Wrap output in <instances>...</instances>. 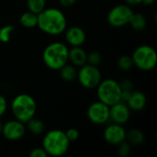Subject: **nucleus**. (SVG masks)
<instances>
[{"label": "nucleus", "mask_w": 157, "mask_h": 157, "mask_svg": "<svg viewBox=\"0 0 157 157\" xmlns=\"http://www.w3.org/2000/svg\"><path fill=\"white\" fill-rule=\"evenodd\" d=\"M119 84L121 88V91H132L133 90V83L132 80L128 78L122 79L121 82H119Z\"/></svg>", "instance_id": "nucleus-27"}, {"label": "nucleus", "mask_w": 157, "mask_h": 157, "mask_svg": "<svg viewBox=\"0 0 157 157\" xmlns=\"http://www.w3.org/2000/svg\"><path fill=\"white\" fill-rule=\"evenodd\" d=\"M101 61H102V56H101L100 52H98L97 51H93V52L87 53L86 63L98 66L101 63Z\"/></svg>", "instance_id": "nucleus-24"}, {"label": "nucleus", "mask_w": 157, "mask_h": 157, "mask_svg": "<svg viewBox=\"0 0 157 157\" xmlns=\"http://www.w3.org/2000/svg\"><path fill=\"white\" fill-rule=\"evenodd\" d=\"M144 0H125L126 4H128L129 6H137L143 3Z\"/></svg>", "instance_id": "nucleus-32"}, {"label": "nucleus", "mask_w": 157, "mask_h": 157, "mask_svg": "<svg viewBox=\"0 0 157 157\" xmlns=\"http://www.w3.org/2000/svg\"><path fill=\"white\" fill-rule=\"evenodd\" d=\"M1 133L8 141L20 140L26 133L25 123L16 119L12 121H8L5 124H3Z\"/></svg>", "instance_id": "nucleus-10"}, {"label": "nucleus", "mask_w": 157, "mask_h": 157, "mask_svg": "<svg viewBox=\"0 0 157 157\" xmlns=\"http://www.w3.org/2000/svg\"><path fill=\"white\" fill-rule=\"evenodd\" d=\"M126 130L122 125L118 123H112L108 125L103 132L105 141L111 145H118L126 140Z\"/></svg>", "instance_id": "nucleus-11"}, {"label": "nucleus", "mask_w": 157, "mask_h": 157, "mask_svg": "<svg viewBox=\"0 0 157 157\" xmlns=\"http://www.w3.org/2000/svg\"><path fill=\"white\" fill-rule=\"evenodd\" d=\"M20 24L27 29H32L37 27L38 24V14H35L31 11L24 12L19 18Z\"/></svg>", "instance_id": "nucleus-16"}, {"label": "nucleus", "mask_w": 157, "mask_h": 157, "mask_svg": "<svg viewBox=\"0 0 157 157\" xmlns=\"http://www.w3.org/2000/svg\"><path fill=\"white\" fill-rule=\"evenodd\" d=\"M76 79L83 87L86 89H94L97 88L101 82L102 75L98 66L86 63L80 66V69L77 71Z\"/></svg>", "instance_id": "nucleus-7"}, {"label": "nucleus", "mask_w": 157, "mask_h": 157, "mask_svg": "<svg viewBox=\"0 0 157 157\" xmlns=\"http://www.w3.org/2000/svg\"><path fill=\"white\" fill-rule=\"evenodd\" d=\"M6 109H7V101L4 96L0 95V118L5 115Z\"/></svg>", "instance_id": "nucleus-29"}, {"label": "nucleus", "mask_w": 157, "mask_h": 157, "mask_svg": "<svg viewBox=\"0 0 157 157\" xmlns=\"http://www.w3.org/2000/svg\"><path fill=\"white\" fill-rule=\"evenodd\" d=\"M11 111L16 120L27 123L35 117L37 111L36 101L29 94H18L11 102Z\"/></svg>", "instance_id": "nucleus-4"}, {"label": "nucleus", "mask_w": 157, "mask_h": 157, "mask_svg": "<svg viewBox=\"0 0 157 157\" xmlns=\"http://www.w3.org/2000/svg\"><path fill=\"white\" fill-rule=\"evenodd\" d=\"M76 0H59V3L63 7H70L75 4Z\"/></svg>", "instance_id": "nucleus-30"}, {"label": "nucleus", "mask_w": 157, "mask_h": 157, "mask_svg": "<svg viewBox=\"0 0 157 157\" xmlns=\"http://www.w3.org/2000/svg\"><path fill=\"white\" fill-rule=\"evenodd\" d=\"M37 27L48 35L58 36L67 29V19L59 8L45 7L38 14Z\"/></svg>", "instance_id": "nucleus-1"}, {"label": "nucleus", "mask_w": 157, "mask_h": 157, "mask_svg": "<svg viewBox=\"0 0 157 157\" xmlns=\"http://www.w3.org/2000/svg\"><path fill=\"white\" fill-rule=\"evenodd\" d=\"M117 65L119 69H121V71H124V72L130 71L133 67V61H132V56H128V55L121 56L117 61Z\"/></svg>", "instance_id": "nucleus-22"}, {"label": "nucleus", "mask_w": 157, "mask_h": 157, "mask_svg": "<svg viewBox=\"0 0 157 157\" xmlns=\"http://www.w3.org/2000/svg\"><path fill=\"white\" fill-rule=\"evenodd\" d=\"M88 120L98 125H103L109 122V106L101 101H96L90 104L86 112Z\"/></svg>", "instance_id": "nucleus-9"}, {"label": "nucleus", "mask_w": 157, "mask_h": 157, "mask_svg": "<svg viewBox=\"0 0 157 157\" xmlns=\"http://www.w3.org/2000/svg\"><path fill=\"white\" fill-rule=\"evenodd\" d=\"M15 30V27L13 25H6L0 29V41L3 43H7L11 36Z\"/></svg>", "instance_id": "nucleus-23"}, {"label": "nucleus", "mask_w": 157, "mask_h": 157, "mask_svg": "<svg viewBox=\"0 0 157 157\" xmlns=\"http://www.w3.org/2000/svg\"><path fill=\"white\" fill-rule=\"evenodd\" d=\"M69 48L61 41H54L47 45L42 52V61L51 70L59 71L68 61Z\"/></svg>", "instance_id": "nucleus-2"}, {"label": "nucleus", "mask_w": 157, "mask_h": 157, "mask_svg": "<svg viewBox=\"0 0 157 157\" xmlns=\"http://www.w3.org/2000/svg\"><path fill=\"white\" fill-rule=\"evenodd\" d=\"M69 146L70 142L62 130H51L42 139V148L48 156H63L67 153Z\"/></svg>", "instance_id": "nucleus-3"}, {"label": "nucleus", "mask_w": 157, "mask_h": 157, "mask_svg": "<svg viewBox=\"0 0 157 157\" xmlns=\"http://www.w3.org/2000/svg\"><path fill=\"white\" fill-rule=\"evenodd\" d=\"M60 75L63 80L66 82H73L76 79L77 76V70L75 65L71 64H64L60 70Z\"/></svg>", "instance_id": "nucleus-18"}, {"label": "nucleus", "mask_w": 157, "mask_h": 157, "mask_svg": "<svg viewBox=\"0 0 157 157\" xmlns=\"http://www.w3.org/2000/svg\"><path fill=\"white\" fill-rule=\"evenodd\" d=\"M129 24L132 28L133 30L136 31H142L145 29L146 27V18L145 17L141 14V13H133Z\"/></svg>", "instance_id": "nucleus-20"}, {"label": "nucleus", "mask_w": 157, "mask_h": 157, "mask_svg": "<svg viewBox=\"0 0 157 157\" xmlns=\"http://www.w3.org/2000/svg\"><path fill=\"white\" fill-rule=\"evenodd\" d=\"M118 155L121 157H127L130 155L131 150H132V145L125 140L122 143L119 144L118 145Z\"/></svg>", "instance_id": "nucleus-25"}, {"label": "nucleus", "mask_w": 157, "mask_h": 157, "mask_svg": "<svg viewBox=\"0 0 157 157\" xmlns=\"http://www.w3.org/2000/svg\"><path fill=\"white\" fill-rule=\"evenodd\" d=\"M97 95L99 101L109 107L121 101V88L119 82L114 79L101 80L97 86Z\"/></svg>", "instance_id": "nucleus-5"}, {"label": "nucleus", "mask_w": 157, "mask_h": 157, "mask_svg": "<svg viewBox=\"0 0 157 157\" xmlns=\"http://www.w3.org/2000/svg\"><path fill=\"white\" fill-rule=\"evenodd\" d=\"M146 102H147L146 97L143 92L138 90H132L131 97L126 102V104L128 105L131 110L140 111L145 108Z\"/></svg>", "instance_id": "nucleus-14"}, {"label": "nucleus", "mask_w": 157, "mask_h": 157, "mask_svg": "<svg viewBox=\"0 0 157 157\" xmlns=\"http://www.w3.org/2000/svg\"><path fill=\"white\" fill-rule=\"evenodd\" d=\"M155 2V0H144V1H143V3H144V5H146V6H151V5H153Z\"/></svg>", "instance_id": "nucleus-33"}, {"label": "nucleus", "mask_w": 157, "mask_h": 157, "mask_svg": "<svg viewBox=\"0 0 157 157\" xmlns=\"http://www.w3.org/2000/svg\"><path fill=\"white\" fill-rule=\"evenodd\" d=\"M27 129L33 135H40L45 131V125L42 121L34 117L27 122Z\"/></svg>", "instance_id": "nucleus-19"}, {"label": "nucleus", "mask_w": 157, "mask_h": 157, "mask_svg": "<svg viewBox=\"0 0 157 157\" xmlns=\"http://www.w3.org/2000/svg\"><path fill=\"white\" fill-rule=\"evenodd\" d=\"M48 155L42 147H37L30 151L29 157H47Z\"/></svg>", "instance_id": "nucleus-28"}, {"label": "nucleus", "mask_w": 157, "mask_h": 157, "mask_svg": "<svg viewBox=\"0 0 157 157\" xmlns=\"http://www.w3.org/2000/svg\"><path fill=\"white\" fill-rule=\"evenodd\" d=\"M65 40L67 44H69L71 47H75V46H82L86 39V35L85 30L77 26H73L70 27L69 29H65Z\"/></svg>", "instance_id": "nucleus-13"}, {"label": "nucleus", "mask_w": 157, "mask_h": 157, "mask_svg": "<svg viewBox=\"0 0 157 157\" xmlns=\"http://www.w3.org/2000/svg\"><path fill=\"white\" fill-rule=\"evenodd\" d=\"M131 118V109L128 105L120 101L109 107V119L114 122L123 125L129 121Z\"/></svg>", "instance_id": "nucleus-12"}, {"label": "nucleus", "mask_w": 157, "mask_h": 157, "mask_svg": "<svg viewBox=\"0 0 157 157\" xmlns=\"http://www.w3.org/2000/svg\"><path fill=\"white\" fill-rule=\"evenodd\" d=\"M133 10L128 4H121L113 6L108 13V22L114 28H121L129 24Z\"/></svg>", "instance_id": "nucleus-8"}, {"label": "nucleus", "mask_w": 157, "mask_h": 157, "mask_svg": "<svg viewBox=\"0 0 157 157\" xmlns=\"http://www.w3.org/2000/svg\"><path fill=\"white\" fill-rule=\"evenodd\" d=\"M133 65L139 70L148 72L153 69L157 64L156 51L150 45H141L137 47L132 55Z\"/></svg>", "instance_id": "nucleus-6"}, {"label": "nucleus", "mask_w": 157, "mask_h": 157, "mask_svg": "<svg viewBox=\"0 0 157 157\" xmlns=\"http://www.w3.org/2000/svg\"><path fill=\"white\" fill-rule=\"evenodd\" d=\"M65 134H66V137L68 138L69 142L72 143V142H75L78 140L79 138V132L75 129V128H69L67 131L64 132Z\"/></svg>", "instance_id": "nucleus-26"}, {"label": "nucleus", "mask_w": 157, "mask_h": 157, "mask_svg": "<svg viewBox=\"0 0 157 157\" xmlns=\"http://www.w3.org/2000/svg\"><path fill=\"white\" fill-rule=\"evenodd\" d=\"M131 94H132V91H121V101L126 103L128 99L130 98Z\"/></svg>", "instance_id": "nucleus-31"}, {"label": "nucleus", "mask_w": 157, "mask_h": 157, "mask_svg": "<svg viewBox=\"0 0 157 157\" xmlns=\"http://www.w3.org/2000/svg\"><path fill=\"white\" fill-rule=\"evenodd\" d=\"M2 128H3V124H2V122L0 121V133L2 132Z\"/></svg>", "instance_id": "nucleus-34"}, {"label": "nucleus", "mask_w": 157, "mask_h": 157, "mask_svg": "<svg viewBox=\"0 0 157 157\" xmlns=\"http://www.w3.org/2000/svg\"><path fill=\"white\" fill-rule=\"evenodd\" d=\"M86 52L81 46H75L69 49L68 52V61L71 62L75 67H80L86 63Z\"/></svg>", "instance_id": "nucleus-15"}, {"label": "nucleus", "mask_w": 157, "mask_h": 157, "mask_svg": "<svg viewBox=\"0 0 157 157\" xmlns=\"http://www.w3.org/2000/svg\"><path fill=\"white\" fill-rule=\"evenodd\" d=\"M27 6L29 11L39 14L46 7V0H27Z\"/></svg>", "instance_id": "nucleus-21"}, {"label": "nucleus", "mask_w": 157, "mask_h": 157, "mask_svg": "<svg viewBox=\"0 0 157 157\" xmlns=\"http://www.w3.org/2000/svg\"><path fill=\"white\" fill-rule=\"evenodd\" d=\"M126 141L131 145H141L144 143V134L139 129H132L126 133Z\"/></svg>", "instance_id": "nucleus-17"}]
</instances>
